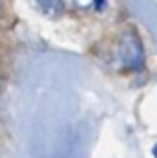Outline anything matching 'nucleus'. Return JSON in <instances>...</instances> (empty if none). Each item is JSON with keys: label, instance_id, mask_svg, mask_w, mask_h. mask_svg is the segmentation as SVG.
I'll list each match as a JSON object with an SVG mask.
<instances>
[{"label": "nucleus", "instance_id": "nucleus-4", "mask_svg": "<svg viewBox=\"0 0 157 158\" xmlns=\"http://www.w3.org/2000/svg\"><path fill=\"white\" fill-rule=\"evenodd\" d=\"M153 156L157 158V144H155V146H153Z\"/></svg>", "mask_w": 157, "mask_h": 158}, {"label": "nucleus", "instance_id": "nucleus-1", "mask_svg": "<svg viewBox=\"0 0 157 158\" xmlns=\"http://www.w3.org/2000/svg\"><path fill=\"white\" fill-rule=\"evenodd\" d=\"M119 58L127 68L139 70L143 64V48L135 32H127L119 44Z\"/></svg>", "mask_w": 157, "mask_h": 158}, {"label": "nucleus", "instance_id": "nucleus-3", "mask_svg": "<svg viewBox=\"0 0 157 158\" xmlns=\"http://www.w3.org/2000/svg\"><path fill=\"white\" fill-rule=\"evenodd\" d=\"M63 4L71 10H87V8L95 6V0H63Z\"/></svg>", "mask_w": 157, "mask_h": 158}, {"label": "nucleus", "instance_id": "nucleus-2", "mask_svg": "<svg viewBox=\"0 0 157 158\" xmlns=\"http://www.w3.org/2000/svg\"><path fill=\"white\" fill-rule=\"evenodd\" d=\"M38 10L47 14L48 18H56L63 12V0H34Z\"/></svg>", "mask_w": 157, "mask_h": 158}]
</instances>
